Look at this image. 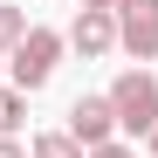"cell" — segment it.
<instances>
[{
	"mask_svg": "<svg viewBox=\"0 0 158 158\" xmlns=\"http://www.w3.org/2000/svg\"><path fill=\"white\" fill-rule=\"evenodd\" d=\"M69 138L96 151V144H117V117H110V96H76L69 103Z\"/></svg>",
	"mask_w": 158,
	"mask_h": 158,
	"instance_id": "cell-4",
	"label": "cell"
},
{
	"mask_svg": "<svg viewBox=\"0 0 158 158\" xmlns=\"http://www.w3.org/2000/svg\"><path fill=\"white\" fill-rule=\"evenodd\" d=\"M144 144H151V158H158V131H151V138H144Z\"/></svg>",
	"mask_w": 158,
	"mask_h": 158,
	"instance_id": "cell-12",
	"label": "cell"
},
{
	"mask_svg": "<svg viewBox=\"0 0 158 158\" xmlns=\"http://www.w3.org/2000/svg\"><path fill=\"white\" fill-rule=\"evenodd\" d=\"M28 158H83V144H76L69 131H41V138L28 144Z\"/></svg>",
	"mask_w": 158,
	"mask_h": 158,
	"instance_id": "cell-7",
	"label": "cell"
},
{
	"mask_svg": "<svg viewBox=\"0 0 158 158\" xmlns=\"http://www.w3.org/2000/svg\"><path fill=\"white\" fill-rule=\"evenodd\" d=\"M62 48H69V41H62L55 28H28V41L7 55V69H14V89H21V96H28V89H41L48 76L62 69Z\"/></svg>",
	"mask_w": 158,
	"mask_h": 158,
	"instance_id": "cell-2",
	"label": "cell"
},
{
	"mask_svg": "<svg viewBox=\"0 0 158 158\" xmlns=\"http://www.w3.org/2000/svg\"><path fill=\"white\" fill-rule=\"evenodd\" d=\"M117 48L131 62H158V0H117Z\"/></svg>",
	"mask_w": 158,
	"mask_h": 158,
	"instance_id": "cell-3",
	"label": "cell"
},
{
	"mask_svg": "<svg viewBox=\"0 0 158 158\" xmlns=\"http://www.w3.org/2000/svg\"><path fill=\"white\" fill-rule=\"evenodd\" d=\"M0 158H28V144H14V138H0Z\"/></svg>",
	"mask_w": 158,
	"mask_h": 158,
	"instance_id": "cell-11",
	"label": "cell"
},
{
	"mask_svg": "<svg viewBox=\"0 0 158 158\" xmlns=\"http://www.w3.org/2000/svg\"><path fill=\"white\" fill-rule=\"evenodd\" d=\"M21 41H28V7H7L0 0V55H14Z\"/></svg>",
	"mask_w": 158,
	"mask_h": 158,
	"instance_id": "cell-6",
	"label": "cell"
},
{
	"mask_svg": "<svg viewBox=\"0 0 158 158\" xmlns=\"http://www.w3.org/2000/svg\"><path fill=\"white\" fill-rule=\"evenodd\" d=\"M103 96H110L117 131H131V138H151V131H158V76L151 69H117V83Z\"/></svg>",
	"mask_w": 158,
	"mask_h": 158,
	"instance_id": "cell-1",
	"label": "cell"
},
{
	"mask_svg": "<svg viewBox=\"0 0 158 158\" xmlns=\"http://www.w3.org/2000/svg\"><path fill=\"white\" fill-rule=\"evenodd\" d=\"M69 48H76V55H110V48H117V14H76L69 21V35H62Z\"/></svg>",
	"mask_w": 158,
	"mask_h": 158,
	"instance_id": "cell-5",
	"label": "cell"
},
{
	"mask_svg": "<svg viewBox=\"0 0 158 158\" xmlns=\"http://www.w3.org/2000/svg\"><path fill=\"white\" fill-rule=\"evenodd\" d=\"M83 14H117V0H83Z\"/></svg>",
	"mask_w": 158,
	"mask_h": 158,
	"instance_id": "cell-10",
	"label": "cell"
},
{
	"mask_svg": "<svg viewBox=\"0 0 158 158\" xmlns=\"http://www.w3.org/2000/svg\"><path fill=\"white\" fill-rule=\"evenodd\" d=\"M21 117H28V96L7 83V89H0V138H14V131H21Z\"/></svg>",
	"mask_w": 158,
	"mask_h": 158,
	"instance_id": "cell-8",
	"label": "cell"
},
{
	"mask_svg": "<svg viewBox=\"0 0 158 158\" xmlns=\"http://www.w3.org/2000/svg\"><path fill=\"white\" fill-rule=\"evenodd\" d=\"M83 158H138L131 144H96V151H83Z\"/></svg>",
	"mask_w": 158,
	"mask_h": 158,
	"instance_id": "cell-9",
	"label": "cell"
}]
</instances>
